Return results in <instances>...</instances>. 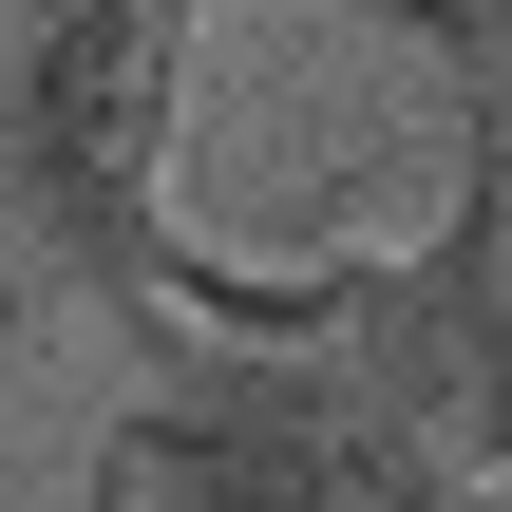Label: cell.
<instances>
[{"label":"cell","instance_id":"cell-1","mask_svg":"<svg viewBox=\"0 0 512 512\" xmlns=\"http://www.w3.org/2000/svg\"><path fill=\"white\" fill-rule=\"evenodd\" d=\"M190 57H209V0H19L0 38V190L57 247V285L114 323H171L190 285V209H171Z\"/></svg>","mask_w":512,"mask_h":512},{"label":"cell","instance_id":"cell-2","mask_svg":"<svg viewBox=\"0 0 512 512\" xmlns=\"http://www.w3.org/2000/svg\"><path fill=\"white\" fill-rule=\"evenodd\" d=\"M171 304H209V342H323L456 475H512V95H475L456 209L418 247H361V266H228V247H190Z\"/></svg>","mask_w":512,"mask_h":512},{"label":"cell","instance_id":"cell-3","mask_svg":"<svg viewBox=\"0 0 512 512\" xmlns=\"http://www.w3.org/2000/svg\"><path fill=\"white\" fill-rule=\"evenodd\" d=\"M114 494L133 512H456L475 475L399 399H361L323 342H209V361H171V399L114 418Z\"/></svg>","mask_w":512,"mask_h":512},{"label":"cell","instance_id":"cell-4","mask_svg":"<svg viewBox=\"0 0 512 512\" xmlns=\"http://www.w3.org/2000/svg\"><path fill=\"white\" fill-rule=\"evenodd\" d=\"M380 19H399L456 95H512V0H380Z\"/></svg>","mask_w":512,"mask_h":512},{"label":"cell","instance_id":"cell-5","mask_svg":"<svg viewBox=\"0 0 512 512\" xmlns=\"http://www.w3.org/2000/svg\"><path fill=\"white\" fill-rule=\"evenodd\" d=\"M475 512H512V475H475Z\"/></svg>","mask_w":512,"mask_h":512},{"label":"cell","instance_id":"cell-6","mask_svg":"<svg viewBox=\"0 0 512 512\" xmlns=\"http://www.w3.org/2000/svg\"><path fill=\"white\" fill-rule=\"evenodd\" d=\"M456 512H475V494H456Z\"/></svg>","mask_w":512,"mask_h":512}]
</instances>
